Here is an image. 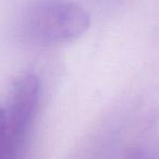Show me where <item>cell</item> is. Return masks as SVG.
<instances>
[{
    "mask_svg": "<svg viewBox=\"0 0 159 159\" xmlns=\"http://www.w3.org/2000/svg\"><path fill=\"white\" fill-rule=\"evenodd\" d=\"M89 25V16L79 6L66 0H39L26 10L21 31L31 42L57 44L81 36Z\"/></svg>",
    "mask_w": 159,
    "mask_h": 159,
    "instance_id": "6da1fadb",
    "label": "cell"
}]
</instances>
